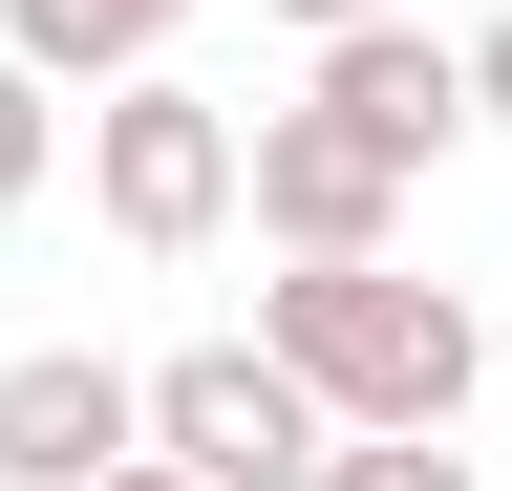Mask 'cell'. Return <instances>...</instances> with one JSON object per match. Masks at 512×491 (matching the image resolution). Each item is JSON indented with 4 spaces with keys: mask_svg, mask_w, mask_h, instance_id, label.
<instances>
[{
    "mask_svg": "<svg viewBox=\"0 0 512 491\" xmlns=\"http://www.w3.org/2000/svg\"><path fill=\"white\" fill-rule=\"evenodd\" d=\"M278 22H299V43H342V22H384V0H278Z\"/></svg>",
    "mask_w": 512,
    "mask_h": 491,
    "instance_id": "8fae6325",
    "label": "cell"
},
{
    "mask_svg": "<svg viewBox=\"0 0 512 491\" xmlns=\"http://www.w3.org/2000/svg\"><path fill=\"white\" fill-rule=\"evenodd\" d=\"M320 491H491V470L448 449V427H342V449H320Z\"/></svg>",
    "mask_w": 512,
    "mask_h": 491,
    "instance_id": "ba28073f",
    "label": "cell"
},
{
    "mask_svg": "<svg viewBox=\"0 0 512 491\" xmlns=\"http://www.w3.org/2000/svg\"><path fill=\"white\" fill-rule=\"evenodd\" d=\"M470 129H512V0L470 22Z\"/></svg>",
    "mask_w": 512,
    "mask_h": 491,
    "instance_id": "30bf717a",
    "label": "cell"
},
{
    "mask_svg": "<svg viewBox=\"0 0 512 491\" xmlns=\"http://www.w3.org/2000/svg\"><path fill=\"white\" fill-rule=\"evenodd\" d=\"M171 22H192V0H0V43H22L43 86H128V65H171Z\"/></svg>",
    "mask_w": 512,
    "mask_h": 491,
    "instance_id": "52a82bcc",
    "label": "cell"
},
{
    "mask_svg": "<svg viewBox=\"0 0 512 491\" xmlns=\"http://www.w3.org/2000/svg\"><path fill=\"white\" fill-rule=\"evenodd\" d=\"M256 342L320 385V427H448L491 385V321L448 278H406V257H299L278 299H256Z\"/></svg>",
    "mask_w": 512,
    "mask_h": 491,
    "instance_id": "6da1fadb",
    "label": "cell"
},
{
    "mask_svg": "<svg viewBox=\"0 0 512 491\" xmlns=\"http://www.w3.org/2000/svg\"><path fill=\"white\" fill-rule=\"evenodd\" d=\"M150 449L192 491H320L342 427H320V385H299L278 342H192V363H150Z\"/></svg>",
    "mask_w": 512,
    "mask_h": 491,
    "instance_id": "277c9868",
    "label": "cell"
},
{
    "mask_svg": "<svg viewBox=\"0 0 512 491\" xmlns=\"http://www.w3.org/2000/svg\"><path fill=\"white\" fill-rule=\"evenodd\" d=\"M406 193H427V171L384 150L363 107H320V86L235 129V214L278 235V257H384V235H406Z\"/></svg>",
    "mask_w": 512,
    "mask_h": 491,
    "instance_id": "7a4b0ae2",
    "label": "cell"
},
{
    "mask_svg": "<svg viewBox=\"0 0 512 491\" xmlns=\"http://www.w3.org/2000/svg\"><path fill=\"white\" fill-rule=\"evenodd\" d=\"M107 491H192V470H171V449H128V470H107Z\"/></svg>",
    "mask_w": 512,
    "mask_h": 491,
    "instance_id": "7c38bea8",
    "label": "cell"
},
{
    "mask_svg": "<svg viewBox=\"0 0 512 491\" xmlns=\"http://www.w3.org/2000/svg\"><path fill=\"white\" fill-rule=\"evenodd\" d=\"M43 150H64V86L22 65V43H0V214H22V193H43Z\"/></svg>",
    "mask_w": 512,
    "mask_h": 491,
    "instance_id": "9c48e42d",
    "label": "cell"
},
{
    "mask_svg": "<svg viewBox=\"0 0 512 491\" xmlns=\"http://www.w3.org/2000/svg\"><path fill=\"white\" fill-rule=\"evenodd\" d=\"M128 449H150V385L107 342H22L0 363V491H107Z\"/></svg>",
    "mask_w": 512,
    "mask_h": 491,
    "instance_id": "5b68a950",
    "label": "cell"
},
{
    "mask_svg": "<svg viewBox=\"0 0 512 491\" xmlns=\"http://www.w3.org/2000/svg\"><path fill=\"white\" fill-rule=\"evenodd\" d=\"M86 193H107L128 257H192V235L235 214V107H214V86H171V65L86 86Z\"/></svg>",
    "mask_w": 512,
    "mask_h": 491,
    "instance_id": "3957f363",
    "label": "cell"
},
{
    "mask_svg": "<svg viewBox=\"0 0 512 491\" xmlns=\"http://www.w3.org/2000/svg\"><path fill=\"white\" fill-rule=\"evenodd\" d=\"M320 107H363L406 171H448V129H470V43H427L406 0H384V22H342V43H320Z\"/></svg>",
    "mask_w": 512,
    "mask_h": 491,
    "instance_id": "8992f818",
    "label": "cell"
}]
</instances>
